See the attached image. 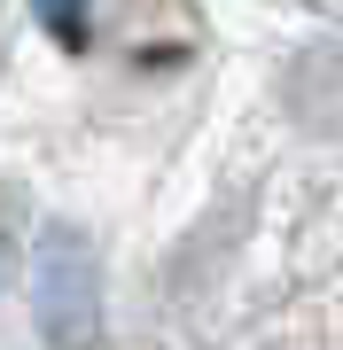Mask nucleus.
I'll return each mask as SVG.
<instances>
[{"instance_id":"obj_1","label":"nucleus","mask_w":343,"mask_h":350,"mask_svg":"<svg viewBox=\"0 0 343 350\" xmlns=\"http://www.w3.org/2000/svg\"><path fill=\"white\" fill-rule=\"evenodd\" d=\"M31 312L55 350H94V257L71 226H55L31 257Z\"/></svg>"},{"instance_id":"obj_2","label":"nucleus","mask_w":343,"mask_h":350,"mask_svg":"<svg viewBox=\"0 0 343 350\" xmlns=\"http://www.w3.org/2000/svg\"><path fill=\"white\" fill-rule=\"evenodd\" d=\"M31 8H39V24H47L55 39H63V47H86V24H94V0H31Z\"/></svg>"}]
</instances>
